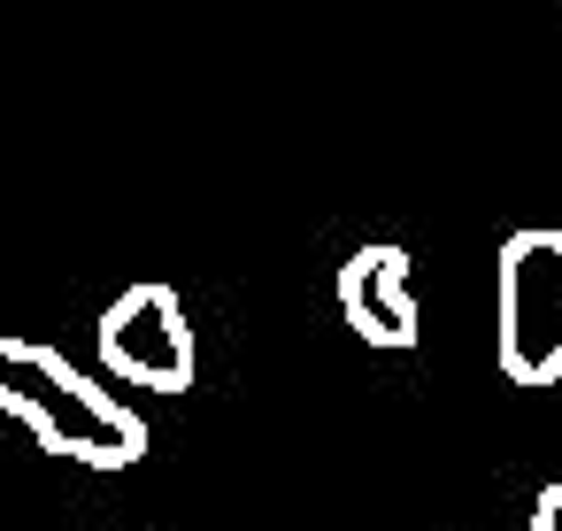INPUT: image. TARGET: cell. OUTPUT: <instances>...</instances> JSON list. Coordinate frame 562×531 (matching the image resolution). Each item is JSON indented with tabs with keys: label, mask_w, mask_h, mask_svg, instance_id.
I'll return each instance as SVG.
<instances>
[{
	"label": "cell",
	"mask_w": 562,
	"mask_h": 531,
	"mask_svg": "<svg viewBox=\"0 0 562 531\" xmlns=\"http://www.w3.org/2000/svg\"><path fill=\"white\" fill-rule=\"evenodd\" d=\"M101 362L124 385H139V393H186L193 385V324H186V301L162 278L124 285L101 308Z\"/></svg>",
	"instance_id": "3957f363"
},
{
	"label": "cell",
	"mask_w": 562,
	"mask_h": 531,
	"mask_svg": "<svg viewBox=\"0 0 562 531\" xmlns=\"http://www.w3.org/2000/svg\"><path fill=\"white\" fill-rule=\"evenodd\" d=\"M0 416H16L47 454L86 470H124L147 454V416L40 339H0Z\"/></svg>",
	"instance_id": "6da1fadb"
},
{
	"label": "cell",
	"mask_w": 562,
	"mask_h": 531,
	"mask_svg": "<svg viewBox=\"0 0 562 531\" xmlns=\"http://www.w3.org/2000/svg\"><path fill=\"white\" fill-rule=\"evenodd\" d=\"M531 531H562V477L539 485V500H531Z\"/></svg>",
	"instance_id": "5b68a950"
},
{
	"label": "cell",
	"mask_w": 562,
	"mask_h": 531,
	"mask_svg": "<svg viewBox=\"0 0 562 531\" xmlns=\"http://www.w3.org/2000/svg\"><path fill=\"white\" fill-rule=\"evenodd\" d=\"M339 316L370 347H416V285H408V247L370 239L339 262Z\"/></svg>",
	"instance_id": "277c9868"
},
{
	"label": "cell",
	"mask_w": 562,
	"mask_h": 531,
	"mask_svg": "<svg viewBox=\"0 0 562 531\" xmlns=\"http://www.w3.org/2000/svg\"><path fill=\"white\" fill-rule=\"evenodd\" d=\"M493 354L508 385H562V231L524 224L493 255Z\"/></svg>",
	"instance_id": "7a4b0ae2"
},
{
	"label": "cell",
	"mask_w": 562,
	"mask_h": 531,
	"mask_svg": "<svg viewBox=\"0 0 562 531\" xmlns=\"http://www.w3.org/2000/svg\"><path fill=\"white\" fill-rule=\"evenodd\" d=\"M139 531H178V523H139Z\"/></svg>",
	"instance_id": "8992f818"
}]
</instances>
